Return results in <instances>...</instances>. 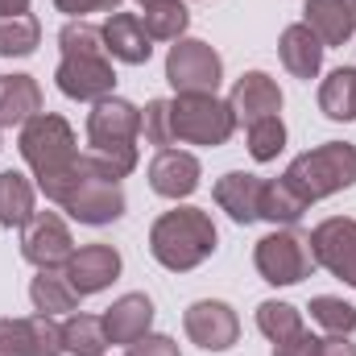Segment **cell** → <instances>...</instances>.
I'll use <instances>...</instances> for the list:
<instances>
[{
  "mask_svg": "<svg viewBox=\"0 0 356 356\" xmlns=\"http://www.w3.org/2000/svg\"><path fill=\"white\" fill-rule=\"evenodd\" d=\"M54 83H58V91L67 99L99 104L116 88V71H112L108 50H99V54H63V63L54 71Z\"/></svg>",
  "mask_w": 356,
  "mask_h": 356,
  "instance_id": "cell-9",
  "label": "cell"
},
{
  "mask_svg": "<svg viewBox=\"0 0 356 356\" xmlns=\"http://www.w3.org/2000/svg\"><path fill=\"white\" fill-rule=\"evenodd\" d=\"M166 79L175 95H216L224 79V58L199 38H178V46L166 54Z\"/></svg>",
  "mask_w": 356,
  "mask_h": 356,
  "instance_id": "cell-8",
  "label": "cell"
},
{
  "mask_svg": "<svg viewBox=\"0 0 356 356\" xmlns=\"http://www.w3.org/2000/svg\"><path fill=\"white\" fill-rule=\"evenodd\" d=\"M286 149V124L282 116H266L257 124H249V154L253 162H273Z\"/></svg>",
  "mask_w": 356,
  "mask_h": 356,
  "instance_id": "cell-32",
  "label": "cell"
},
{
  "mask_svg": "<svg viewBox=\"0 0 356 356\" xmlns=\"http://www.w3.org/2000/svg\"><path fill=\"white\" fill-rule=\"evenodd\" d=\"M302 211H307V203L286 186V178H266V186H261V220L290 228V224L302 220Z\"/></svg>",
  "mask_w": 356,
  "mask_h": 356,
  "instance_id": "cell-27",
  "label": "cell"
},
{
  "mask_svg": "<svg viewBox=\"0 0 356 356\" xmlns=\"http://www.w3.org/2000/svg\"><path fill=\"white\" fill-rule=\"evenodd\" d=\"M63 327L54 315L0 319V356H63Z\"/></svg>",
  "mask_w": 356,
  "mask_h": 356,
  "instance_id": "cell-13",
  "label": "cell"
},
{
  "mask_svg": "<svg viewBox=\"0 0 356 356\" xmlns=\"http://www.w3.org/2000/svg\"><path fill=\"white\" fill-rule=\"evenodd\" d=\"M75 241L71 228L63 224V216L54 211H33V220L21 228V257L38 269H58L71 261Z\"/></svg>",
  "mask_w": 356,
  "mask_h": 356,
  "instance_id": "cell-11",
  "label": "cell"
},
{
  "mask_svg": "<svg viewBox=\"0 0 356 356\" xmlns=\"http://www.w3.org/2000/svg\"><path fill=\"white\" fill-rule=\"evenodd\" d=\"M232 112H236V124H257L266 116H277L282 112V88L269 79L266 71H245L236 83H232V95H228Z\"/></svg>",
  "mask_w": 356,
  "mask_h": 356,
  "instance_id": "cell-15",
  "label": "cell"
},
{
  "mask_svg": "<svg viewBox=\"0 0 356 356\" xmlns=\"http://www.w3.org/2000/svg\"><path fill=\"white\" fill-rule=\"evenodd\" d=\"M42 112V88L33 75H0V129H17Z\"/></svg>",
  "mask_w": 356,
  "mask_h": 356,
  "instance_id": "cell-22",
  "label": "cell"
},
{
  "mask_svg": "<svg viewBox=\"0 0 356 356\" xmlns=\"http://www.w3.org/2000/svg\"><path fill=\"white\" fill-rule=\"evenodd\" d=\"M63 348L71 356H104V348H108L104 319H95V315H71L63 323Z\"/></svg>",
  "mask_w": 356,
  "mask_h": 356,
  "instance_id": "cell-28",
  "label": "cell"
},
{
  "mask_svg": "<svg viewBox=\"0 0 356 356\" xmlns=\"http://www.w3.org/2000/svg\"><path fill=\"white\" fill-rule=\"evenodd\" d=\"M311 356H356V344L348 336H327V340H315Z\"/></svg>",
  "mask_w": 356,
  "mask_h": 356,
  "instance_id": "cell-38",
  "label": "cell"
},
{
  "mask_svg": "<svg viewBox=\"0 0 356 356\" xmlns=\"http://www.w3.org/2000/svg\"><path fill=\"white\" fill-rule=\"evenodd\" d=\"M277 54H282V67L294 75V79H315L319 67H323V42L307 29V25H286L282 29V42H277Z\"/></svg>",
  "mask_w": 356,
  "mask_h": 356,
  "instance_id": "cell-21",
  "label": "cell"
},
{
  "mask_svg": "<svg viewBox=\"0 0 356 356\" xmlns=\"http://www.w3.org/2000/svg\"><path fill=\"white\" fill-rule=\"evenodd\" d=\"M170 129H175V141H186V145H224L236 133V112L220 95H175Z\"/></svg>",
  "mask_w": 356,
  "mask_h": 356,
  "instance_id": "cell-6",
  "label": "cell"
},
{
  "mask_svg": "<svg viewBox=\"0 0 356 356\" xmlns=\"http://www.w3.org/2000/svg\"><path fill=\"white\" fill-rule=\"evenodd\" d=\"M311 319H315L319 327H327L332 336H353L356 307L344 302V298H336V294H315V298H311Z\"/></svg>",
  "mask_w": 356,
  "mask_h": 356,
  "instance_id": "cell-31",
  "label": "cell"
},
{
  "mask_svg": "<svg viewBox=\"0 0 356 356\" xmlns=\"http://www.w3.org/2000/svg\"><path fill=\"white\" fill-rule=\"evenodd\" d=\"M25 166L38 178V191L50 203H63L67 191L79 178V145H75V129L58 116V112H38L33 120L21 124V141H17Z\"/></svg>",
  "mask_w": 356,
  "mask_h": 356,
  "instance_id": "cell-1",
  "label": "cell"
},
{
  "mask_svg": "<svg viewBox=\"0 0 356 356\" xmlns=\"http://www.w3.org/2000/svg\"><path fill=\"white\" fill-rule=\"evenodd\" d=\"M33 182L21 170H4L0 175V224L4 228H25L33 220Z\"/></svg>",
  "mask_w": 356,
  "mask_h": 356,
  "instance_id": "cell-24",
  "label": "cell"
},
{
  "mask_svg": "<svg viewBox=\"0 0 356 356\" xmlns=\"http://www.w3.org/2000/svg\"><path fill=\"white\" fill-rule=\"evenodd\" d=\"M182 327L191 336V344H199L203 353H228L236 340H241V319L228 302L220 298H199L186 307L182 315Z\"/></svg>",
  "mask_w": 356,
  "mask_h": 356,
  "instance_id": "cell-12",
  "label": "cell"
},
{
  "mask_svg": "<svg viewBox=\"0 0 356 356\" xmlns=\"http://www.w3.org/2000/svg\"><path fill=\"white\" fill-rule=\"evenodd\" d=\"M319 112L327 120H356V67H336L319 88Z\"/></svg>",
  "mask_w": 356,
  "mask_h": 356,
  "instance_id": "cell-25",
  "label": "cell"
},
{
  "mask_svg": "<svg viewBox=\"0 0 356 356\" xmlns=\"http://www.w3.org/2000/svg\"><path fill=\"white\" fill-rule=\"evenodd\" d=\"M63 273H67L71 290H75L79 298H88V294L108 290V286L120 277V253H116L112 245H83V249L71 253V261L63 266Z\"/></svg>",
  "mask_w": 356,
  "mask_h": 356,
  "instance_id": "cell-14",
  "label": "cell"
},
{
  "mask_svg": "<svg viewBox=\"0 0 356 356\" xmlns=\"http://www.w3.org/2000/svg\"><path fill=\"white\" fill-rule=\"evenodd\" d=\"M286 186L311 207L336 191H348L356 182V145L348 141H323L307 154H298L290 166H286Z\"/></svg>",
  "mask_w": 356,
  "mask_h": 356,
  "instance_id": "cell-3",
  "label": "cell"
},
{
  "mask_svg": "<svg viewBox=\"0 0 356 356\" xmlns=\"http://www.w3.org/2000/svg\"><path fill=\"white\" fill-rule=\"evenodd\" d=\"M137 133H141V108H133L120 95L99 99L88 112L91 154H99L120 178L137 170Z\"/></svg>",
  "mask_w": 356,
  "mask_h": 356,
  "instance_id": "cell-4",
  "label": "cell"
},
{
  "mask_svg": "<svg viewBox=\"0 0 356 356\" xmlns=\"http://www.w3.org/2000/svg\"><path fill=\"white\" fill-rule=\"evenodd\" d=\"M261 186H266V178L232 170V175H224L216 182L211 195H216L220 211H228L236 224H253V220H261Z\"/></svg>",
  "mask_w": 356,
  "mask_h": 356,
  "instance_id": "cell-20",
  "label": "cell"
},
{
  "mask_svg": "<svg viewBox=\"0 0 356 356\" xmlns=\"http://www.w3.org/2000/svg\"><path fill=\"white\" fill-rule=\"evenodd\" d=\"M99 319H104L108 344H137L154 327V302L145 294H120Z\"/></svg>",
  "mask_w": 356,
  "mask_h": 356,
  "instance_id": "cell-19",
  "label": "cell"
},
{
  "mask_svg": "<svg viewBox=\"0 0 356 356\" xmlns=\"http://www.w3.org/2000/svg\"><path fill=\"white\" fill-rule=\"evenodd\" d=\"M302 25L327 46H344L356 33V0H307L302 4Z\"/></svg>",
  "mask_w": 356,
  "mask_h": 356,
  "instance_id": "cell-18",
  "label": "cell"
},
{
  "mask_svg": "<svg viewBox=\"0 0 356 356\" xmlns=\"http://www.w3.org/2000/svg\"><path fill=\"white\" fill-rule=\"evenodd\" d=\"M315 353V336L302 327V332H294V336H286V340H277L273 344V356H311Z\"/></svg>",
  "mask_w": 356,
  "mask_h": 356,
  "instance_id": "cell-37",
  "label": "cell"
},
{
  "mask_svg": "<svg viewBox=\"0 0 356 356\" xmlns=\"http://www.w3.org/2000/svg\"><path fill=\"white\" fill-rule=\"evenodd\" d=\"M141 133H145V141H149V145H158V149L175 145V129H170V99H149V104H145V112H141Z\"/></svg>",
  "mask_w": 356,
  "mask_h": 356,
  "instance_id": "cell-34",
  "label": "cell"
},
{
  "mask_svg": "<svg viewBox=\"0 0 356 356\" xmlns=\"http://www.w3.org/2000/svg\"><path fill=\"white\" fill-rule=\"evenodd\" d=\"M141 21H145V33L154 42H178L191 25V13H186L182 0H154V4H145Z\"/></svg>",
  "mask_w": 356,
  "mask_h": 356,
  "instance_id": "cell-26",
  "label": "cell"
},
{
  "mask_svg": "<svg viewBox=\"0 0 356 356\" xmlns=\"http://www.w3.org/2000/svg\"><path fill=\"white\" fill-rule=\"evenodd\" d=\"M257 327H261V336L266 340H286V336H294V332H302V311L298 307H290V302H277V298H266L261 307H257Z\"/></svg>",
  "mask_w": 356,
  "mask_h": 356,
  "instance_id": "cell-30",
  "label": "cell"
},
{
  "mask_svg": "<svg viewBox=\"0 0 356 356\" xmlns=\"http://www.w3.org/2000/svg\"><path fill=\"white\" fill-rule=\"evenodd\" d=\"M311 241V257L315 266H323L332 277L348 282L356 290V220L353 216H332L323 224H315Z\"/></svg>",
  "mask_w": 356,
  "mask_h": 356,
  "instance_id": "cell-10",
  "label": "cell"
},
{
  "mask_svg": "<svg viewBox=\"0 0 356 356\" xmlns=\"http://www.w3.org/2000/svg\"><path fill=\"white\" fill-rule=\"evenodd\" d=\"M137 4H141V8H145V4H154V0H137Z\"/></svg>",
  "mask_w": 356,
  "mask_h": 356,
  "instance_id": "cell-40",
  "label": "cell"
},
{
  "mask_svg": "<svg viewBox=\"0 0 356 356\" xmlns=\"http://www.w3.org/2000/svg\"><path fill=\"white\" fill-rule=\"evenodd\" d=\"M199 178H203L199 158L182 154V149H158V158L149 162V186L162 199H186V195H195Z\"/></svg>",
  "mask_w": 356,
  "mask_h": 356,
  "instance_id": "cell-16",
  "label": "cell"
},
{
  "mask_svg": "<svg viewBox=\"0 0 356 356\" xmlns=\"http://www.w3.org/2000/svg\"><path fill=\"white\" fill-rule=\"evenodd\" d=\"M216 245H220V232L203 207H175V211L158 216L149 228V253L170 273L199 269L216 253Z\"/></svg>",
  "mask_w": 356,
  "mask_h": 356,
  "instance_id": "cell-2",
  "label": "cell"
},
{
  "mask_svg": "<svg viewBox=\"0 0 356 356\" xmlns=\"http://www.w3.org/2000/svg\"><path fill=\"white\" fill-rule=\"evenodd\" d=\"M63 211H71V220L91 224V228H104V224H116L124 216V191H120V175L99 158V154H83L79 158V178L75 186L67 191V199L58 203Z\"/></svg>",
  "mask_w": 356,
  "mask_h": 356,
  "instance_id": "cell-5",
  "label": "cell"
},
{
  "mask_svg": "<svg viewBox=\"0 0 356 356\" xmlns=\"http://www.w3.org/2000/svg\"><path fill=\"white\" fill-rule=\"evenodd\" d=\"M253 266L269 286H298L302 277H311L315 257H311V241L294 228H277L257 241L253 249Z\"/></svg>",
  "mask_w": 356,
  "mask_h": 356,
  "instance_id": "cell-7",
  "label": "cell"
},
{
  "mask_svg": "<svg viewBox=\"0 0 356 356\" xmlns=\"http://www.w3.org/2000/svg\"><path fill=\"white\" fill-rule=\"evenodd\" d=\"M104 46H108V58H116V63H129V67H141V63H149V54H154V38L145 33V21L137 17V13H112L104 25Z\"/></svg>",
  "mask_w": 356,
  "mask_h": 356,
  "instance_id": "cell-17",
  "label": "cell"
},
{
  "mask_svg": "<svg viewBox=\"0 0 356 356\" xmlns=\"http://www.w3.org/2000/svg\"><path fill=\"white\" fill-rule=\"evenodd\" d=\"M42 42V25L38 17L21 13V17H0V58H25L33 54Z\"/></svg>",
  "mask_w": 356,
  "mask_h": 356,
  "instance_id": "cell-29",
  "label": "cell"
},
{
  "mask_svg": "<svg viewBox=\"0 0 356 356\" xmlns=\"http://www.w3.org/2000/svg\"><path fill=\"white\" fill-rule=\"evenodd\" d=\"M58 13H67L71 21H83L88 13H116L124 0H54Z\"/></svg>",
  "mask_w": 356,
  "mask_h": 356,
  "instance_id": "cell-35",
  "label": "cell"
},
{
  "mask_svg": "<svg viewBox=\"0 0 356 356\" xmlns=\"http://www.w3.org/2000/svg\"><path fill=\"white\" fill-rule=\"evenodd\" d=\"M29 13V0H0V17H21Z\"/></svg>",
  "mask_w": 356,
  "mask_h": 356,
  "instance_id": "cell-39",
  "label": "cell"
},
{
  "mask_svg": "<svg viewBox=\"0 0 356 356\" xmlns=\"http://www.w3.org/2000/svg\"><path fill=\"white\" fill-rule=\"evenodd\" d=\"M29 302L38 315H63V311H75L79 307V294L71 290L67 273L58 269H38V277L29 282Z\"/></svg>",
  "mask_w": 356,
  "mask_h": 356,
  "instance_id": "cell-23",
  "label": "cell"
},
{
  "mask_svg": "<svg viewBox=\"0 0 356 356\" xmlns=\"http://www.w3.org/2000/svg\"><path fill=\"white\" fill-rule=\"evenodd\" d=\"M58 46H63V54H99V50H108L104 29H95L88 21H67L58 29Z\"/></svg>",
  "mask_w": 356,
  "mask_h": 356,
  "instance_id": "cell-33",
  "label": "cell"
},
{
  "mask_svg": "<svg viewBox=\"0 0 356 356\" xmlns=\"http://www.w3.org/2000/svg\"><path fill=\"white\" fill-rule=\"evenodd\" d=\"M129 356H182L178 353V344L170 340V336H141L137 344H129Z\"/></svg>",
  "mask_w": 356,
  "mask_h": 356,
  "instance_id": "cell-36",
  "label": "cell"
}]
</instances>
